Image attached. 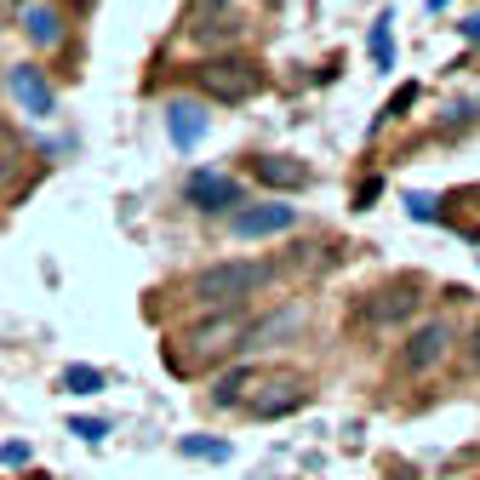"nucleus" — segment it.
Returning <instances> with one entry per match:
<instances>
[{
  "label": "nucleus",
  "instance_id": "1",
  "mask_svg": "<svg viewBox=\"0 0 480 480\" xmlns=\"http://www.w3.org/2000/svg\"><path fill=\"white\" fill-rule=\"evenodd\" d=\"M263 281H269V269H263V263H246V257L212 263V269H200L195 281H189V298H195L200 309H240Z\"/></svg>",
  "mask_w": 480,
  "mask_h": 480
},
{
  "label": "nucleus",
  "instance_id": "2",
  "mask_svg": "<svg viewBox=\"0 0 480 480\" xmlns=\"http://www.w3.org/2000/svg\"><path fill=\"white\" fill-rule=\"evenodd\" d=\"M195 86L206 92L212 103H246L263 92V69L252 57L229 52V57H206V64H195Z\"/></svg>",
  "mask_w": 480,
  "mask_h": 480
},
{
  "label": "nucleus",
  "instance_id": "3",
  "mask_svg": "<svg viewBox=\"0 0 480 480\" xmlns=\"http://www.w3.org/2000/svg\"><path fill=\"white\" fill-rule=\"evenodd\" d=\"M183 344H189L200 361H229V354L246 344V320L235 315V309H218L212 320H195V327L183 332Z\"/></svg>",
  "mask_w": 480,
  "mask_h": 480
},
{
  "label": "nucleus",
  "instance_id": "4",
  "mask_svg": "<svg viewBox=\"0 0 480 480\" xmlns=\"http://www.w3.org/2000/svg\"><path fill=\"white\" fill-rule=\"evenodd\" d=\"M417 315V292L400 281V286H378V292H366L361 298V309H354V320L361 327H400V320H412Z\"/></svg>",
  "mask_w": 480,
  "mask_h": 480
},
{
  "label": "nucleus",
  "instance_id": "5",
  "mask_svg": "<svg viewBox=\"0 0 480 480\" xmlns=\"http://www.w3.org/2000/svg\"><path fill=\"white\" fill-rule=\"evenodd\" d=\"M446 349H452V327H446V320H423V327L400 344V366L406 371H435L446 361Z\"/></svg>",
  "mask_w": 480,
  "mask_h": 480
},
{
  "label": "nucleus",
  "instance_id": "6",
  "mask_svg": "<svg viewBox=\"0 0 480 480\" xmlns=\"http://www.w3.org/2000/svg\"><path fill=\"white\" fill-rule=\"evenodd\" d=\"M183 200L195 212H235L240 206V183L235 178H218V172H195L183 183Z\"/></svg>",
  "mask_w": 480,
  "mask_h": 480
},
{
  "label": "nucleus",
  "instance_id": "7",
  "mask_svg": "<svg viewBox=\"0 0 480 480\" xmlns=\"http://www.w3.org/2000/svg\"><path fill=\"white\" fill-rule=\"evenodd\" d=\"M6 92L29 109V120H52V109H57V98H52V86H46V74L29 69V64L6 69Z\"/></svg>",
  "mask_w": 480,
  "mask_h": 480
},
{
  "label": "nucleus",
  "instance_id": "8",
  "mask_svg": "<svg viewBox=\"0 0 480 480\" xmlns=\"http://www.w3.org/2000/svg\"><path fill=\"white\" fill-rule=\"evenodd\" d=\"M206 127H212L206 103H195V98H166V132H172L178 149H195L200 137H206Z\"/></svg>",
  "mask_w": 480,
  "mask_h": 480
},
{
  "label": "nucleus",
  "instance_id": "9",
  "mask_svg": "<svg viewBox=\"0 0 480 480\" xmlns=\"http://www.w3.org/2000/svg\"><path fill=\"white\" fill-rule=\"evenodd\" d=\"M292 223H298V206H240V212H235V235H240V240L286 235Z\"/></svg>",
  "mask_w": 480,
  "mask_h": 480
},
{
  "label": "nucleus",
  "instance_id": "10",
  "mask_svg": "<svg viewBox=\"0 0 480 480\" xmlns=\"http://www.w3.org/2000/svg\"><path fill=\"white\" fill-rule=\"evenodd\" d=\"M303 378H292V371H286V378H275V383H263V389L252 395V412L257 417H286V412H298L303 406Z\"/></svg>",
  "mask_w": 480,
  "mask_h": 480
},
{
  "label": "nucleus",
  "instance_id": "11",
  "mask_svg": "<svg viewBox=\"0 0 480 480\" xmlns=\"http://www.w3.org/2000/svg\"><path fill=\"white\" fill-rule=\"evenodd\" d=\"M18 23H23L29 46H57V40H64V12H57V6H46V0H23Z\"/></svg>",
  "mask_w": 480,
  "mask_h": 480
},
{
  "label": "nucleus",
  "instance_id": "12",
  "mask_svg": "<svg viewBox=\"0 0 480 480\" xmlns=\"http://www.w3.org/2000/svg\"><path fill=\"white\" fill-rule=\"evenodd\" d=\"M252 178L269 183V189H303V183H309V166L292 161V154H257V161H252Z\"/></svg>",
  "mask_w": 480,
  "mask_h": 480
},
{
  "label": "nucleus",
  "instance_id": "13",
  "mask_svg": "<svg viewBox=\"0 0 480 480\" xmlns=\"http://www.w3.org/2000/svg\"><path fill=\"white\" fill-rule=\"evenodd\" d=\"M303 320H309V309H303V303H286L281 315H269V320H257V327H246V344H257V349L286 344L292 332H303Z\"/></svg>",
  "mask_w": 480,
  "mask_h": 480
},
{
  "label": "nucleus",
  "instance_id": "14",
  "mask_svg": "<svg viewBox=\"0 0 480 480\" xmlns=\"http://www.w3.org/2000/svg\"><path fill=\"white\" fill-rule=\"evenodd\" d=\"M389 23L395 18H378V23H371V35H366L371 64H378V69H395V35H389Z\"/></svg>",
  "mask_w": 480,
  "mask_h": 480
},
{
  "label": "nucleus",
  "instance_id": "15",
  "mask_svg": "<svg viewBox=\"0 0 480 480\" xmlns=\"http://www.w3.org/2000/svg\"><path fill=\"white\" fill-rule=\"evenodd\" d=\"M246 389H252V371H229V378L212 383V406H240Z\"/></svg>",
  "mask_w": 480,
  "mask_h": 480
},
{
  "label": "nucleus",
  "instance_id": "16",
  "mask_svg": "<svg viewBox=\"0 0 480 480\" xmlns=\"http://www.w3.org/2000/svg\"><path fill=\"white\" fill-rule=\"evenodd\" d=\"M64 389H69V395H98V389H103V371H98V366H69V371H64Z\"/></svg>",
  "mask_w": 480,
  "mask_h": 480
},
{
  "label": "nucleus",
  "instance_id": "17",
  "mask_svg": "<svg viewBox=\"0 0 480 480\" xmlns=\"http://www.w3.org/2000/svg\"><path fill=\"white\" fill-rule=\"evenodd\" d=\"M412 103H417V86H400V92H395V98H389V109H383L378 120H371V127H389V120H400V115H406V109H412Z\"/></svg>",
  "mask_w": 480,
  "mask_h": 480
},
{
  "label": "nucleus",
  "instance_id": "18",
  "mask_svg": "<svg viewBox=\"0 0 480 480\" xmlns=\"http://www.w3.org/2000/svg\"><path fill=\"white\" fill-rule=\"evenodd\" d=\"M183 452H189V458H212V463H223L229 458V441H183Z\"/></svg>",
  "mask_w": 480,
  "mask_h": 480
},
{
  "label": "nucleus",
  "instance_id": "19",
  "mask_svg": "<svg viewBox=\"0 0 480 480\" xmlns=\"http://www.w3.org/2000/svg\"><path fill=\"white\" fill-rule=\"evenodd\" d=\"M240 23H229V18H206V23H195V40H229Z\"/></svg>",
  "mask_w": 480,
  "mask_h": 480
},
{
  "label": "nucleus",
  "instance_id": "20",
  "mask_svg": "<svg viewBox=\"0 0 480 480\" xmlns=\"http://www.w3.org/2000/svg\"><path fill=\"white\" fill-rule=\"evenodd\" d=\"M74 435H81V441H103V435H109V423H98V417H74Z\"/></svg>",
  "mask_w": 480,
  "mask_h": 480
},
{
  "label": "nucleus",
  "instance_id": "21",
  "mask_svg": "<svg viewBox=\"0 0 480 480\" xmlns=\"http://www.w3.org/2000/svg\"><path fill=\"white\" fill-rule=\"evenodd\" d=\"M406 206H412V218H423V223H429V218H435V200H429V195H412V200H406Z\"/></svg>",
  "mask_w": 480,
  "mask_h": 480
},
{
  "label": "nucleus",
  "instance_id": "22",
  "mask_svg": "<svg viewBox=\"0 0 480 480\" xmlns=\"http://www.w3.org/2000/svg\"><path fill=\"white\" fill-rule=\"evenodd\" d=\"M378 195H383V183H378V178H366V183H361V195H354V206H371Z\"/></svg>",
  "mask_w": 480,
  "mask_h": 480
},
{
  "label": "nucleus",
  "instance_id": "23",
  "mask_svg": "<svg viewBox=\"0 0 480 480\" xmlns=\"http://www.w3.org/2000/svg\"><path fill=\"white\" fill-rule=\"evenodd\" d=\"M29 458V446L23 441H12V446H0V463H23Z\"/></svg>",
  "mask_w": 480,
  "mask_h": 480
},
{
  "label": "nucleus",
  "instance_id": "24",
  "mask_svg": "<svg viewBox=\"0 0 480 480\" xmlns=\"http://www.w3.org/2000/svg\"><path fill=\"white\" fill-rule=\"evenodd\" d=\"M463 40L480 46V12H469V18H463Z\"/></svg>",
  "mask_w": 480,
  "mask_h": 480
},
{
  "label": "nucleus",
  "instance_id": "25",
  "mask_svg": "<svg viewBox=\"0 0 480 480\" xmlns=\"http://www.w3.org/2000/svg\"><path fill=\"white\" fill-rule=\"evenodd\" d=\"M12 166V137H6V127H0V172Z\"/></svg>",
  "mask_w": 480,
  "mask_h": 480
},
{
  "label": "nucleus",
  "instance_id": "26",
  "mask_svg": "<svg viewBox=\"0 0 480 480\" xmlns=\"http://www.w3.org/2000/svg\"><path fill=\"white\" fill-rule=\"evenodd\" d=\"M469 361L480 366V327H475V344H469Z\"/></svg>",
  "mask_w": 480,
  "mask_h": 480
},
{
  "label": "nucleus",
  "instance_id": "27",
  "mask_svg": "<svg viewBox=\"0 0 480 480\" xmlns=\"http://www.w3.org/2000/svg\"><path fill=\"white\" fill-rule=\"evenodd\" d=\"M441 6H452V0H429V12H441Z\"/></svg>",
  "mask_w": 480,
  "mask_h": 480
},
{
  "label": "nucleus",
  "instance_id": "28",
  "mask_svg": "<svg viewBox=\"0 0 480 480\" xmlns=\"http://www.w3.org/2000/svg\"><path fill=\"white\" fill-rule=\"evenodd\" d=\"M206 6H218V12H223V6H229V0H206Z\"/></svg>",
  "mask_w": 480,
  "mask_h": 480
},
{
  "label": "nucleus",
  "instance_id": "29",
  "mask_svg": "<svg viewBox=\"0 0 480 480\" xmlns=\"http://www.w3.org/2000/svg\"><path fill=\"white\" fill-rule=\"evenodd\" d=\"M29 480H46V475H29Z\"/></svg>",
  "mask_w": 480,
  "mask_h": 480
}]
</instances>
